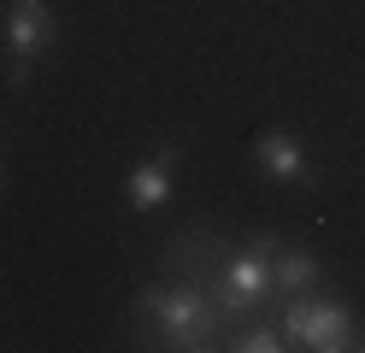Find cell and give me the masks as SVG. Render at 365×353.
<instances>
[{
  "instance_id": "cell-8",
  "label": "cell",
  "mask_w": 365,
  "mask_h": 353,
  "mask_svg": "<svg viewBox=\"0 0 365 353\" xmlns=\"http://www.w3.org/2000/svg\"><path fill=\"white\" fill-rule=\"evenodd\" d=\"M230 347H242V353H277V347H289V336L277 324H259V329H247V336H236Z\"/></svg>"
},
{
  "instance_id": "cell-7",
  "label": "cell",
  "mask_w": 365,
  "mask_h": 353,
  "mask_svg": "<svg viewBox=\"0 0 365 353\" xmlns=\"http://www.w3.org/2000/svg\"><path fill=\"white\" fill-rule=\"evenodd\" d=\"M318 277H324V265H318L312 253H301V247H277L271 253V289L277 295H312Z\"/></svg>"
},
{
  "instance_id": "cell-2",
  "label": "cell",
  "mask_w": 365,
  "mask_h": 353,
  "mask_svg": "<svg viewBox=\"0 0 365 353\" xmlns=\"http://www.w3.org/2000/svg\"><path fill=\"white\" fill-rule=\"evenodd\" d=\"M218 295H224V312H254V306L271 295V253L265 247H247L236 253L218 277Z\"/></svg>"
},
{
  "instance_id": "cell-3",
  "label": "cell",
  "mask_w": 365,
  "mask_h": 353,
  "mask_svg": "<svg viewBox=\"0 0 365 353\" xmlns=\"http://www.w3.org/2000/svg\"><path fill=\"white\" fill-rule=\"evenodd\" d=\"M48 41H53V6L48 0H12L6 6V47H12V59L30 65V59L48 53Z\"/></svg>"
},
{
  "instance_id": "cell-1",
  "label": "cell",
  "mask_w": 365,
  "mask_h": 353,
  "mask_svg": "<svg viewBox=\"0 0 365 353\" xmlns=\"http://www.w3.org/2000/svg\"><path fill=\"white\" fill-rule=\"evenodd\" d=\"M142 306L159 318V329H165V342L171 347H212L207 336H212V306H207V295L200 289H148L142 295Z\"/></svg>"
},
{
  "instance_id": "cell-6",
  "label": "cell",
  "mask_w": 365,
  "mask_h": 353,
  "mask_svg": "<svg viewBox=\"0 0 365 353\" xmlns=\"http://www.w3.org/2000/svg\"><path fill=\"white\" fill-rule=\"evenodd\" d=\"M259 171L271 177V183H301L307 177V153H301V141H294L289 130H271V135H259Z\"/></svg>"
},
{
  "instance_id": "cell-5",
  "label": "cell",
  "mask_w": 365,
  "mask_h": 353,
  "mask_svg": "<svg viewBox=\"0 0 365 353\" xmlns=\"http://www.w3.org/2000/svg\"><path fill=\"white\" fill-rule=\"evenodd\" d=\"M171 165H177V153H171V148H159L153 159H142V165L124 177V195H130L135 212H159V206L171 200Z\"/></svg>"
},
{
  "instance_id": "cell-4",
  "label": "cell",
  "mask_w": 365,
  "mask_h": 353,
  "mask_svg": "<svg viewBox=\"0 0 365 353\" xmlns=\"http://www.w3.org/2000/svg\"><path fill=\"white\" fill-rule=\"evenodd\" d=\"M301 347H312V353H341V347H354V318H348V306H341V300H312V295H307Z\"/></svg>"
}]
</instances>
